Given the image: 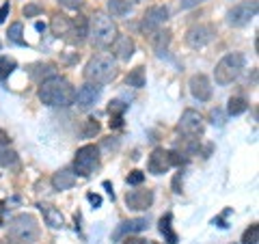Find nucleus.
Returning <instances> with one entry per match:
<instances>
[{
	"label": "nucleus",
	"mask_w": 259,
	"mask_h": 244,
	"mask_svg": "<svg viewBox=\"0 0 259 244\" xmlns=\"http://www.w3.org/2000/svg\"><path fill=\"white\" fill-rule=\"evenodd\" d=\"M132 11V0H108V13L112 18H123Z\"/></svg>",
	"instance_id": "412c9836"
},
{
	"label": "nucleus",
	"mask_w": 259,
	"mask_h": 244,
	"mask_svg": "<svg viewBox=\"0 0 259 244\" xmlns=\"http://www.w3.org/2000/svg\"><path fill=\"white\" fill-rule=\"evenodd\" d=\"M100 167V149L95 145H84L76 151L74 158V173L80 177H89L93 171Z\"/></svg>",
	"instance_id": "423d86ee"
},
{
	"label": "nucleus",
	"mask_w": 259,
	"mask_h": 244,
	"mask_svg": "<svg viewBox=\"0 0 259 244\" xmlns=\"http://www.w3.org/2000/svg\"><path fill=\"white\" fill-rule=\"evenodd\" d=\"M22 32H24V26H22L20 22H15V24H11V26H9V32H7V35H9V39H11L13 44H20L22 46L24 44Z\"/></svg>",
	"instance_id": "c85d7f7f"
},
{
	"label": "nucleus",
	"mask_w": 259,
	"mask_h": 244,
	"mask_svg": "<svg viewBox=\"0 0 259 244\" xmlns=\"http://www.w3.org/2000/svg\"><path fill=\"white\" fill-rule=\"evenodd\" d=\"M216 37V28L212 24H197V26H192L188 32H186V44L194 50H199V48H205L207 44H212Z\"/></svg>",
	"instance_id": "6e6552de"
},
{
	"label": "nucleus",
	"mask_w": 259,
	"mask_h": 244,
	"mask_svg": "<svg viewBox=\"0 0 259 244\" xmlns=\"http://www.w3.org/2000/svg\"><path fill=\"white\" fill-rule=\"evenodd\" d=\"M168 20V9L166 7H149L143 15V22H141V30L145 35H151V32L160 30L162 26L166 24Z\"/></svg>",
	"instance_id": "1a4fd4ad"
},
{
	"label": "nucleus",
	"mask_w": 259,
	"mask_h": 244,
	"mask_svg": "<svg viewBox=\"0 0 259 244\" xmlns=\"http://www.w3.org/2000/svg\"><path fill=\"white\" fill-rule=\"evenodd\" d=\"M143 180H145L143 171H132V173L127 175V184L130 186H139V184H143Z\"/></svg>",
	"instance_id": "2f4dec72"
},
{
	"label": "nucleus",
	"mask_w": 259,
	"mask_h": 244,
	"mask_svg": "<svg viewBox=\"0 0 259 244\" xmlns=\"http://www.w3.org/2000/svg\"><path fill=\"white\" fill-rule=\"evenodd\" d=\"M177 128H180V132L186 136H197V134L203 132V117H201L197 110L188 108V110H184Z\"/></svg>",
	"instance_id": "9d476101"
},
{
	"label": "nucleus",
	"mask_w": 259,
	"mask_h": 244,
	"mask_svg": "<svg viewBox=\"0 0 259 244\" xmlns=\"http://www.w3.org/2000/svg\"><path fill=\"white\" fill-rule=\"evenodd\" d=\"M110 46H112V54H115L119 61H130L134 56V42H132V37L117 35L115 42H112Z\"/></svg>",
	"instance_id": "dca6fc26"
},
{
	"label": "nucleus",
	"mask_w": 259,
	"mask_h": 244,
	"mask_svg": "<svg viewBox=\"0 0 259 244\" xmlns=\"http://www.w3.org/2000/svg\"><path fill=\"white\" fill-rule=\"evenodd\" d=\"M54 69H56V67H54L52 63H46V65H35V67L30 69V76L35 78V80H39V83H41V74L50 78V76H54Z\"/></svg>",
	"instance_id": "393cba45"
},
{
	"label": "nucleus",
	"mask_w": 259,
	"mask_h": 244,
	"mask_svg": "<svg viewBox=\"0 0 259 244\" xmlns=\"http://www.w3.org/2000/svg\"><path fill=\"white\" fill-rule=\"evenodd\" d=\"M190 93L192 97H197L199 102H207L212 97V83L209 78L203 76V74H197L190 78Z\"/></svg>",
	"instance_id": "4468645a"
},
{
	"label": "nucleus",
	"mask_w": 259,
	"mask_h": 244,
	"mask_svg": "<svg viewBox=\"0 0 259 244\" xmlns=\"http://www.w3.org/2000/svg\"><path fill=\"white\" fill-rule=\"evenodd\" d=\"M123 126V115H110V128H121Z\"/></svg>",
	"instance_id": "4c0bfd02"
},
{
	"label": "nucleus",
	"mask_w": 259,
	"mask_h": 244,
	"mask_svg": "<svg viewBox=\"0 0 259 244\" xmlns=\"http://www.w3.org/2000/svg\"><path fill=\"white\" fill-rule=\"evenodd\" d=\"M35 28H37L39 32H41V30H46V26H44V24H41V22H37V24H35Z\"/></svg>",
	"instance_id": "c03bdc74"
},
{
	"label": "nucleus",
	"mask_w": 259,
	"mask_h": 244,
	"mask_svg": "<svg viewBox=\"0 0 259 244\" xmlns=\"http://www.w3.org/2000/svg\"><path fill=\"white\" fill-rule=\"evenodd\" d=\"M11 143V138H9V134L5 132V130H0V147H7V145Z\"/></svg>",
	"instance_id": "58836bf2"
},
{
	"label": "nucleus",
	"mask_w": 259,
	"mask_h": 244,
	"mask_svg": "<svg viewBox=\"0 0 259 244\" xmlns=\"http://www.w3.org/2000/svg\"><path fill=\"white\" fill-rule=\"evenodd\" d=\"M168 42H171V32L168 30H156L151 35V46L156 52H164L168 48Z\"/></svg>",
	"instance_id": "4be33fe9"
},
{
	"label": "nucleus",
	"mask_w": 259,
	"mask_h": 244,
	"mask_svg": "<svg viewBox=\"0 0 259 244\" xmlns=\"http://www.w3.org/2000/svg\"><path fill=\"white\" fill-rule=\"evenodd\" d=\"M115 76H117V63L112 56H106V54L93 56L84 67V78L95 85H106Z\"/></svg>",
	"instance_id": "f03ea898"
},
{
	"label": "nucleus",
	"mask_w": 259,
	"mask_h": 244,
	"mask_svg": "<svg viewBox=\"0 0 259 244\" xmlns=\"http://www.w3.org/2000/svg\"><path fill=\"white\" fill-rule=\"evenodd\" d=\"M41 212H44V218H46V225H50L52 229H61V227L65 225V218L61 214V210H56L52 206H44Z\"/></svg>",
	"instance_id": "aec40b11"
},
{
	"label": "nucleus",
	"mask_w": 259,
	"mask_h": 244,
	"mask_svg": "<svg viewBox=\"0 0 259 244\" xmlns=\"http://www.w3.org/2000/svg\"><path fill=\"white\" fill-rule=\"evenodd\" d=\"M69 35H74V39H71V42H74V44H80V42H82V39L89 35V20L82 18V15H78V18L71 22Z\"/></svg>",
	"instance_id": "a211bd4d"
},
{
	"label": "nucleus",
	"mask_w": 259,
	"mask_h": 244,
	"mask_svg": "<svg viewBox=\"0 0 259 244\" xmlns=\"http://www.w3.org/2000/svg\"><path fill=\"white\" fill-rule=\"evenodd\" d=\"M246 108H248V104H246L244 97H231L229 106H227V112H229L231 117H236V115H242Z\"/></svg>",
	"instance_id": "b1692460"
},
{
	"label": "nucleus",
	"mask_w": 259,
	"mask_h": 244,
	"mask_svg": "<svg viewBox=\"0 0 259 244\" xmlns=\"http://www.w3.org/2000/svg\"><path fill=\"white\" fill-rule=\"evenodd\" d=\"M171 221H173L171 214H166V216L160 218V233L164 235L168 244H177V235H175V231L171 229Z\"/></svg>",
	"instance_id": "5701e85b"
},
{
	"label": "nucleus",
	"mask_w": 259,
	"mask_h": 244,
	"mask_svg": "<svg viewBox=\"0 0 259 244\" xmlns=\"http://www.w3.org/2000/svg\"><path fill=\"white\" fill-rule=\"evenodd\" d=\"M97 132H100V124H97V119H87V126L82 130V136L84 138H91L95 136Z\"/></svg>",
	"instance_id": "7c9ffc66"
},
{
	"label": "nucleus",
	"mask_w": 259,
	"mask_h": 244,
	"mask_svg": "<svg viewBox=\"0 0 259 244\" xmlns=\"http://www.w3.org/2000/svg\"><path fill=\"white\" fill-rule=\"evenodd\" d=\"M41 11L44 9L39 5H26V7H24V15H26V18H35V15H39Z\"/></svg>",
	"instance_id": "72a5a7b5"
},
{
	"label": "nucleus",
	"mask_w": 259,
	"mask_h": 244,
	"mask_svg": "<svg viewBox=\"0 0 259 244\" xmlns=\"http://www.w3.org/2000/svg\"><path fill=\"white\" fill-rule=\"evenodd\" d=\"M173 190L180 194L182 192V175H175V180H173Z\"/></svg>",
	"instance_id": "a19ab883"
},
{
	"label": "nucleus",
	"mask_w": 259,
	"mask_h": 244,
	"mask_svg": "<svg viewBox=\"0 0 259 244\" xmlns=\"http://www.w3.org/2000/svg\"><path fill=\"white\" fill-rule=\"evenodd\" d=\"M242 67H244V56H242V54L233 52V54L223 56V59L218 61V65H216V69H214L216 83L223 85V87H225V85H231L233 80L240 76Z\"/></svg>",
	"instance_id": "39448f33"
},
{
	"label": "nucleus",
	"mask_w": 259,
	"mask_h": 244,
	"mask_svg": "<svg viewBox=\"0 0 259 244\" xmlns=\"http://www.w3.org/2000/svg\"><path fill=\"white\" fill-rule=\"evenodd\" d=\"M119 35L117 32V26L112 22L110 15L106 13H95L93 15V22H91V39L95 46L100 48H106L115 42V37Z\"/></svg>",
	"instance_id": "20e7f679"
},
{
	"label": "nucleus",
	"mask_w": 259,
	"mask_h": 244,
	"mask_svg": "<svg viewBox=\"0 0 259 244\" xmlns=\"http://www.w3.org/2000/svg\"><path fill=\"white\" fill-rule=\"evenodd\" d=\"M9 235L20 242V244H32L39 238V225L35 221V216L30 214H18L13 216V221L9 223Z\"/></svg>",
	"instance_id": "7ed1b4c3"
},
{
	"label": "nucleus",
	"mask_w": 259,
	"mask_h": 244,
	"mask_svg": "<svg viewBox=\"0 0 259 244\" xmlns=\"http://www.w3.org/2000/svg\"><path fill=\"white\" fill-rule=\"evenodd\" d=\"M50 28L56 37H67L69 35V28H71V20L67 18V15H63V13H56L54 18H52V24H50Z\"/></svg>",
	"instance_id": "6ab92c4d"
},
{
	"label": "nucleus",
	"mask_w": 259,
	"mask_h": 244,
	"mask_svg": "<svg viewBox=\"0 0 259 244\" xmlns=\"http://www.w3.org/2000/svg\"><path fill=\"white\" fill-rule=\"evenodd\" d=\"M61 5L69 7V9H78V7H80V0H61Z\"/></svg>",
	"instance_id": "ea45409f"
},
{
	"label": "nucleus",
	"mask_w": 259,
	"mask_h": 244,
	"mask_svg": "<svg viewBox=\"0 0 259 244\" xmlns=\"http://www.w3.org/2000/svg\"><path fill=\"white\" fill-rule=\"evenodd\" d=\"M39 100L52 108H67L76 102V89L63 76H50L39 83Z\"/></svg>",
	"instance_id": "f257e3e1"
},
{
	"label": "nucleus",
	"mask_w": 259,
	"mask_h": 244,
	"mask_svg": "<svg viewBox=\"0 0 259 244\" xmlns=\"http://www.w3.org/2000/svg\"><path fill=\"white\" fill-rule=\"evenodd\" d=\"M151 244H158V242H151Z\"/></svg>",
	"instance_id": "a18cd8bd"
},
{
	"label": "nucleus",
	"mask_w": 259,
	"mask_h": 244,
	"mask_svg": "<svg viewBox=\"0 0 259 244\" xmlns=\"http://www.w3.org/2000/svg\"><path fill=\"white\" fill-rule=\"evenodd\" d=\"M212 119H214V124L221 126V124H223V115H221V110H212Z\"/></svg>",
	"instance_id": "37998d69"
},
{
	"label": "nucleus",
	"mask_w": 259,
	"mask_h": 244,
	"mask_svg": "<svg viewBox=\"0 0 259 244\" xmlns=\"http://www.w3.org/2000/svg\"><path fill=\"white\" fill-rule=\"evenodd\" d=\"M18 162V153L13 149H0V167H13Z\"/></svg>",
	"instance_id": "cd10ccee"
},
{
	"label": "nucleus",
	"mask_w": 259,
	"mask_h": 244,
	"mask_svg": "<svg viewBox=\"0 0 259 244\" xmlns=\"http://www.w3.org/2000/svg\"><path fill=\"white\" fill-rule=\"evenodd\" d=\"M171 169V158H168V151H164L162 147H156L151 151V156L147 160V171L151 175H162Z\"/></svg>",
	"instance_id": "f8f14e48"
},
{
	"label": "nucleus",
	"mask_w": 259,
	"mask_h": 244,
	"mask_svg": "<svg viewBox=\"0 0 259 244\" xmlns=\"http://www.w3.org/2000/svg\"><path fill=\"white\" fill-rule=\"evenodd\" d=\"M100 95H102V87L100 85H95V83H87V85H82L76 91V102L74 104H78L80 108H91L93 104L100 100Z\"/></svg>",
	"instance_id": "9b49d317"
},
{
	"label": "nucleus",
	"mask_w": 259,
	"mask_h": 244,
	"mask_svg": "<svg viewBox=\"0 0 259 244\" xmlns=\"http://www.w3.org/2000/svg\"><path fill=\"white\" fill-rule=\"evenodd\" d=\"M0 46H3V44H0Z\"/></svg>",
	"instance_id": "49530a36"
},
{
	"label": "nucleus",
	"mask_w": 259,
	"mask_h": 244,
	"mask_svg": "<svg viewBox=\"0 0 259 244\" xmlns=\"http://www.w3.org/2000/svg\"><path fill=\"white\" fill-rule=\"evenodd\" d=\"M123 110H125V104H123V102H119V100L110 102V106H108L110 115H123Z\"/></svg>",
	"instance_id": "473e14b6"
},
{
	"label": "nucleus",
	"mask_w": 259,
	"mask_h": 244,
	"mask_svg": "<svg viewBox=\"0 0 259 244\" xmlns=\"http://www.w3.org/2000/svg\"><path fill=\"white\" fill-rule=\"evenodd\" d=\"M13 69H15V61L9 59V56H0V78L5 80L7 76H11Z\"/></svg>",
	"instance_id": "bb28decb"
},
{
	"label": "nucleus",
	"mask_w": 259,
	"mask_h": 244,
	"mask_svg": "<svg viewBox=\"0 0 259 244\" xmlns=\"http://www.w3.org/2000/svg\"><path fill=\"white\" fill-rule=\"evenodd\" d=\"M87 199H89V203H91L93 208H100V206H102V197H100V194L89 192V194H87Z\"/></svg>",
	"instance_id": "e433bc0d"
},
{
	"label": "nucleus",
	"mask_w": 259,
	"mask_h": 244,
	"mask_svg": "<svg viewBox=\"0 0 259 244\" xmlns=\"http://www.w3.org/2000/svg\"><path fill=\"white\" fill-rule=\"evenodd\" d=\"M123 244H147V240H143V238H132V235H127Z\"/></svg>",
	"instance_id": "79ce46f5"
},
{
	"label": "nucleus",
	"mask_w": 259,
	"mask_h": 244,
	"mask_svg": "<svg viewBox=\"0 0 259 244\" xmlns=\"http://www.w3.org/2000/svg\"><path fill=\"white\" fill-rule=\"evenodd\" d=\"M76 184V173L71 169H61L59 173L52 175V186L54 190H69Z\"/></svg>",
	"instance_id": "f3484780"
},
{
	"label": "nucleus",
	"mask_w": 259,
	"mask_h": 244,
	"mask_svg": "<svg viewBox=\"0 0 259 244\" xmlns=\"http://www.w3.org/2000/svg\"><path fill=\"white\" fill-rule=\"evenodd\" d=\"M143 229H147V218H132V221H123L117 225V229L112 231V240H123L125 235L139 233Z\"/></svg>",
	"instance_id": "2eb2a0df"
},
{
	"label": "nucleus",
	"mask_w": 259,
	"mask_h": 244,
	"mask_svg": "<svg viewBox=\"0 0 259 244\" xmlns=\"http://www.w3.org/2000/svg\"><path fill=\"white\" fill-rule=\"evenodd\" d=\"M259 242V227L250 225L248 229L244 231V238H242V244H257Z\"/></svg>",
	"instance_id": "c756f323"
},
{
	"label": "nucleus",
	"mask_w": 259,
	"mask_h": 244,
	"mask_svg": "<svg viewBox=\"0 0 259 244\" xmlns=\"http://www.w3.org/2000/svg\"><path fill=\"white\" fill-rule=\"evenodd\" d=\"M151 203H153V192L149 188L147 190H132L125 194V206L130 210H136V212L151 208Z\"/></svg>",
	"instance_id": "ddd939ff"
},
{
	"label": "nucleus",
	"mask_w": 259,
	"mask_h": 244,
	"mask_svg": "<svg viewBox=\"0 0 259 244\" xmlns=\"http://www.w3.org/2000/svg\"><path fill=\"white\" fill-rule=\"evenodd\" d=\"M9 13H11V5H9V3H5L3 7H0V24H5V22H7Z\"/></svg>",
	"instance_id": "c9c22d12"
},
{
	"label": "nucleus",
	"mask_w": 259,
	"mask_h": 244,
	"mask_svg": "<svg viewBox=\"0 0 259 244\" xmlns=\"http://www.w3.org/2000/svg\"><path fill=\"white\" fill-rule=\"evenodd\" d=\"M127 85L134 87V89L145 87V69L143 67H136V69L130 71V74H127Z\"/></svg>",
	"instance_id": "a878e982"
},
{
	"label": "nucleus",
	"mask_w": 259,
	"mask_h": 244,
	"mask_svg": "<svg viewBox=\"0 0 259 244\" xmlns=\"http://www.w3.org/2000/svg\"><path fill=\"white\" fill-rule=\"evenodd\" d=\"M203 0H180V9H192V7H199Z\"/></svg>",
	"instance_id": "f704fd0d"
},
{
	"label": "nucleus",
	"mask_w": 259,
	"mask_h": 244,
	"mask_svg": "<svg viewBox=\"0 0 259 244\" xmlns=\"http://www.w3.org/2000/svg\"><path fill=\"white\" fill-rule=\"evenodd\" d=\"M257 15V0H246V3H240L236 5L233 9H229L227 13V22H229V26H236V28H242L250 24Z\"/></svg>",
	"instance_id": "0eeeda50"
}]
</instances>
